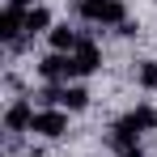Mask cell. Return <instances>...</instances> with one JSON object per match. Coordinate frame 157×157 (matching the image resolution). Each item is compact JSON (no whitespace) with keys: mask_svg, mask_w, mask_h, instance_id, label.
Masks as SVG:
<instances>
[{"mask_svg":"<svg viewBox=\"0 0 157 157\" xmlns=\"http://www.w3.org/2000/svg\"><path fill=\"white\" fill-rule=\"evenodd\" d=\"M157 128V110L153 106H136V110H128L119 123H115V132H110V144L123 153V149H136V136L140 132H153Z\"/></svg>","mask_w":157,"mask_h":157,"instance_id":"1","label":"cell"},{"mask_svg":"<svg viewBox=\"0 0 157 157\" xmlns=\"http://www.w3.org/2000/svg\"><path fill=\"white\" fill-rule=\"evenodd\" d=\"M81 17L102 21V26H123L128 9H123V0H81Z\"/></svg>","mask_w":157,"mask_h":157,"instance_id":"2","label":"cell"},{"mask_svg":"<svg viewBox=\"0 0 157 157\" xmlns=\"http://www.w3.org/2000/svg\"><path fill=\"white\" fill-rule=\"evenodd\" d=\"M38 77L43 81H68V77H77L72 72V55H64V51H51V55H43L38 59Z\"/></svg>","mask_w":157,"mask_h":157,"instance_id":"3","label":"cell"},{"mask_svg":"<svg viewBox=\"0 0 157 157\" xmlns=\"http://www.w3.org/2000/svg\"><path fill=\"white\" fill-rule=\"evenodd\" d=\"M98 64H102L98 47H94L89 38H81L77 51H72V72H77V77H89V72H98Z\"/></svg>","mask_w":157,"mask_h":157,"instance_id":"4","label":"cell"},{"mask_svg":"<svg viewBox=\"0 0 157 157\" xmlns=\"http://www.w3.org/2000/svg\"><path fill=\"white\" fill-rule=\"evenodd\" d=\"M30 132H38V136H64V132H68V115H64V110H38V115H34V128Z\"/></svg>","mask_w":157,"mask_h":157,"instance_id":"5","label":"cell"},{"mask_svg":"<svg viewBox=\"0 0 157 157\" xmlns=\"http://www.w3.org/2000/svg\"><path fill=\"white\" fill-rule=\"evenodd\" d=\"M4 128L9 132H30L34 128V106L21 98V102H13L9 110H4Z\"/></svg>","mask_w":157,"mask_h":157,"instance_id":"6","label":"cell"},{"mask_svg":"<svg viewBox=\"0 0 157 157\" xmlns=\"http://www.w3.org/2000/svg\"><path fill=\"white\" fill-rule=\"evenodd\" d=\"M59 106H64V110H85V106H89V89H85V85H64Z\"/></svg>","mask_w":157,"mask_h":157,"instance_id":"7","label":"cell"},{"mask_svg":"<svg viewBox=\"0 0 157 157\" xmlns=\"http://www.w3.org/2000/svg\"><path fill=\"white\" fill-rule=\"evenodd\" d=\"M17 30H26V13H21V9H4V17H0V34H4L9 43H17Z\"/></svg>","mask_w":157,"mask_h":157,"instance_id":"8","label":"cell"},{"mask_svg":"<svg viewBox=\"0 0 157 157\" xmlns=\"http://www.w3.org/2000/svg\"><path fill=\"white\" fill-rule=\"evenodd\" d=\"M77 43H81L77 30H68V26H51V47H55V51H77Z\"/></svg>","mask_w":157,"mask_h":157,"instance_id":"9","label":"cell"},{"mask_svg":"<svg viewBox=\"0 0 157 157\" xmlns=\"http://www.w3.org/2000/svg\"><path fill=\"white\" fill-rule=\"evenodd\" d=\"M47 26H51V13L34 4V9L26 13V34H38V30H47Z\"/></svg>","mask_w":157,"mask_h":157,"instance_id":"10","label":"cell"},{"mask_svg":"<svg viewBox=\"0 0 157 157\" xmlns=\"http://www.w3.org/2000/svg\"><path fill=\"white\" fill-rule=\"evenodd\" d=\"M140 85H144V89H157V64H153V59L140 64Z\"/></svg>","mask_w":157,"mask_h":157,"instance_id":"11","label":"cell"},{"mask_svg":"<svg viewBox=\"0 0 157 157\" xmlns=\"http://www.w3.org/2000/svg\"><path fill=\"white\" fill-rule=\"evenodd\" d=\"M59 94H64L59 85H47V89L38 94V102H43V106H51V102H59Z\"/></svg>","mask_w":157,"mask_h":157,"instance_id":"12","label":"cell"},{"mask_svg":"<svg viewBox=\"0 0 157 157\" xmlns=\"http://www.w3.org/2000/svg\"><path fill=\"white\" fill-rule=\"evenodd\" d=\"M9 9H21V13H30V0H9Z\"/></svg>","mask_w":157,"mask_h":157,"instance_id":"13","label":"cell"},{"mask_svg":"<svg viewBox=\"0 0 157 157\" xmlns=\"http://www.w3.org/2000/svg\"><path fill=\"white\" fill-rule=\"evenodd\" d=\"M119 157H144V153H140V149H123Z\"/></svg>","mask_w":157,"mask_h":157,"instance_id":"14","label":"cell"}]
</instances>
